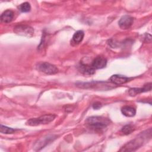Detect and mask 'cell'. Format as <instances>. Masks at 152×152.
<instances>
[{"label": "cell", "instance_id": "obj_17", "mask_svg": "<svg viewBox=\"0 0 152 152\" xmlns=\"http://www.w3.org/2000/svg\"><path fill=\"white\" fill-rule=\"evenodd\" d=\"M102 107V104L100 102H95L94 103H93V107L94 109H99L100 108H101Z\"/></svg>", "mask_w": 152, "mask_h": 152}, {"label": "cell", "instance_id": "obj_10", "mask_svg": "<svg viewBox=\"0 0 152 152\" xmlns=\"http://www.w3.org/2000/svg\"><path fill=\"white\" fill-rule=\"evenodd\" d=\"M14 13L12 10H7L2 12L1 15V20L4 23H9L14 18Z\"/></svg>", "mask_w": 152, "mask_h": 152}, {"label": "cell", "instance_id": "obj_15", "mask_svg": "<svg viewBox=\"0 0 152 152\" xmlns=\"http://www.w3.org/2000/svg\"><path fill=\"white\" fill-rule=\"evenodd\" d=\"M16 131L15 129H13L11 128L7 127L6 126H4L2 125H1L0 126V132L2 134H13Z\"/></svg>", "mask_w": 152, "mask_h": 152}, {"label": "cell", "instance_id": "obj_9", "mask_svg": "<svg viewBox=\"0 0 152 152\" xmlns=\"http://www.w3.org/2000/svg\"><path fill=\"white\" fill-rule=\"evenodd\" d=\"M130 80L129 78L126 77L121 75L115 74L110 77V81L116 85H121L128 82Z\"/></svg>", "mask_w": 152, "mask_h": 152}, {"label": "cell", "instance_id": "obj_7", "mask_svg": "<svg viewBox=\"0 0 152 152\" xmlns=\"http://www.w3.org/2000/svg\"><path fill=\"white\" fill-rule=\"evenodd\" d=\"M107 64V60L102 56H97L92 62L91 66L95 70L104 68Z\"/></svg>", "mask_w": 152, "mask_h": 152}, {"label": "cell", "instance_id": "obj_1", "mask_svg": "<svg viewBox=\"0 0 152 152\" xmlns=\"http://www.w3.org/2000/svg\"><path fill=\"white\" fill-rule=\"evenodd\" d=\"M86 124L92 129L102 131L109 124V120L102 116H91L86 119Z\"/></svg>", "mask_w": 152, "mask_h": 152}, {"label": "cell", "instance_id": "obj_3", "mask_svg": "<svg viewBox=\"0 0 152 152\" xmlns=\"http://www.w3.org/2000/svg\"><path fill=\"white\" fill-rule=\"evenodd\" d=\"M56 118L54 114H46L37 118H31L26 122V125L29 126H37L42 124H48L53 121Z\"/></svg>", "mask_w": 152, "mask_h": 152}, {"label": "cell", "instance_id": "obj_14", "mask_svg": "<svg viewBox=\"0 0 152 152\" xmlns=\"http://www.w3.org/2000/svg\"><path fill=\"white\" fill-rule=\"evenodd\" d=\"M18 9L22 12H28L31 10V6L28 2H26L21 4L18 6Z\"/></svg>", "mask_w": 152, "mask_h": 152}, {"label": "cell", "instance_id": "obj_2", "mask_svg": "<svg viewBox=\"0 0 152 152\" xmlns=\"http://www.w3.org/2000/svg\"><path fill=\"white\" fill-rule=\"evenodd\" d=\"M148 137H150V138L151 137V131H150V132H147V134L142 132L139 135V136L137 138L130 141L129 142L125 144L120 151H134L136 149L138 148L140 146H141L143 144V142L144 141V140L146 139V138H148Z\"/></svg>", "mask_w": 152, "mask_h": 152}, {"label": "cell", "instance_id": "obj_6", "mask_svg": "<svg viewBox=\"0 0 152 152\" xmlns=\"http://www.w3.org/2000/svg\"><path fill=\"white\" fill-rule=\"evenodd\" d=\"M134 21V18L128 15H125L122 16L118 21L119 26L122 29H128L132 24Z\"/></svg>", "mask_w": 152, "mask_h": 152}, {"label": "cell", "instance_id": "obj_12", "mask_svg": "<svg viewBox=\"0 0 152 152\" xmlns=\"http://www.w3.org/2000/svg\"><path fill=\"white\" fill-rule=\"evenodd\" d=\"M80 71L84 73V74L87 75H91L94 74L95 69L91 67V65H81L80 66Z\"/></svg>", "mask_w": 152, "mask_h": 152}, {"label": "cell", "instance_id": "obj_11", "mask_svg": "<svg viewBox=\"0 0 152 152\" xmlns=\"http://www.w3.org/2000/svg\"><path fill=\"white\" fill-rule=\"evenodd\" d=\"M122 113L127 117H133L136 113V110L134 107L129 106H125L121 109Z\"/></svg>", "mask_w": 152, "mask_h": 152}, {"label": "cell", "instance_id": "obj_16", "mask_svg": "<svg viewBox=\"0 0 152 152\" xmlns=\"http://www.w3.org/2000/svg\"><path fill=\"white\" fill-rule=\"evenodd\" d=\"M134 131V128L131 125H125L121 129V132L125 135H128Z\"/></svg>", "mask_w": 152, "mask_h": 152}, {"label": "cell", "instance_id": "obj_8", "mask_svg": "<svg viewBox=\"0 0 152 152\" xmlns=\"http://www.w3.org/2000/svg\"><path fill=\"white\" fill-rule=\"evenodd\" d=\"M151 90V83H148L144 86L143 87L141 88H130L128 91V93L131 96H135L137 94L147 92L148 91H150Z\"/></svg>", "mask_w": 152, "mask_h": 152}, {"label": "cell", "instance_id": "obj_5", "mask_svg": "<svg viewBox=\"0 0 152 152\" xmlns=\"http://www.w3.org/2000/svg\"><path fill=\"white\" fill-rule=\"evenodd\" d=\"M37 69L40 72L49 75L55 74L58 72L57 67L49 62H41L39 64Z\"/></svg>", "mask_w": 152, "mask_h": 152}, {"label": "cell", "instance_id": "obj_4", "mask_svg": "<svg viewBox=\"0 0 152 152\" xmlns=\"http://www.w3.org/2000/svg\"><path fill=\"white\" fill-rule=\"evenodd\" d=\"M14 31L20 36H26L28 37L33 36L34 34V29L27 25H22L20 24L16 26L14 28Z\"/></svg>", "mask_w": 152, "mask_h": 152}, {"label": "cell", "instance_id": "obj_13", "mask_svg": "<svg viewBox=\"0 0 152 152\" xmlns=\"http://www.w3.org/2000/svg\"><path fill=\"white\" fill-rule=\"evenodd\" d=\"M84 36V33L82 30H78L76 31L73 36H72V40L75 43H80L82 42Z\"/></svg>", "mask_w": 152, "mask_h": 152}]
</instances>
